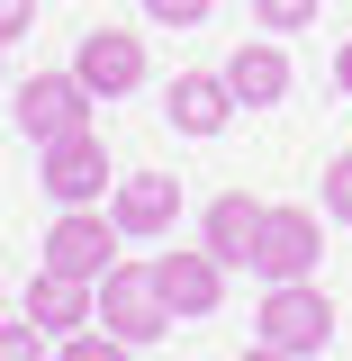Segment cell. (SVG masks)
<instances>
[{"label":"cell","mask_w":352,"mask_h":361,"mask_svg":"<svg viewBox=\"0 0 352 361\" xmlns=\"http://www.w3.org/2000/svg\"><path fill=\"white\" fill-rule=\"evenodd\" d=\"M54 361H135L127 334H109V325H82V334H63V353Z\"/></svg>","instance_id":"5bb4252c"},{"label":"cell","mask_w":352,"mask_h":361,"mask_svg":"<svg viewBox=\"0 0 352 361\" xmlns=\"http://www.w3.org/2000/svg\"><path fill=\"white\" fill-rule=\"evenodd\" d=\"M154 289H163V307L172 316H208L226 298V262L208 244H190V253H154Z\"/></svg>","instance_id":"52a82bcc"},{"label":"cell","mask_w":352,"mask_h":361,"mask_svg":"<svg viewBox=\"0 0 352 361\" xmlns=\"http://www.w3.org/2000/svg\"><path fill=\"white\" fill-rule=\"evenodd\" d=\"M316 9H325V0H253V27H262V37H298Z\"/></svg>","instance_id":"9a60e30c"},{"label":"cell","mask_w":352,"mask_h":361,"mask_svg":"<svg viewBox=\"0 0 352 361\" xmlns=\"http://www.w3.org/2000/svg\"><path fill=\"white\" fill-rule=\"evenodd\" d=\"M118 262V217H99V208H63L54 235H45V262L37 271H63V280H90L99 289V271Z\"/></svg>","instance_id":"3957f363"},{"label":"cell","mask_w":352,"mask_h":361,"mask_svg":"<svg viewBox=\"0 0 352 361\" xmlns=\"http://www.w3.org/2000/svg\"><path fill=\"white\" fill-rule=\"evenodd\" d=\"M325 217L352 226V154H334V163H325Z\"/></svg>","instance_id":"e0dca14e"},{"label":"cell","mask_w":352,"mask_h":361,"mask_svg":"<svg viewBox=\"0 0 352 361\" xmlns=\"http://www.w3.org/2000/svg\"><path fill=\"white\" fill-rule=\"evenodd\" d=\"M244 361H298V353H280V343H262V334H253V353Z\"/></svg>","instance_id":"ffe728a7"},{"label":"cell","mask_w":352,"mask_h":361,"mask_svg":"<svg viewBox=\"0 0 352 361\" xmlns=\"http://www.w3.org/2000/svg\"><path fill=\"white\" fill-rule=\"evenodd\" d=\"M208 9H217V0H145V18H154V27H199Z\"/></svg>","instance_id":"ac0fdd59"},{"label":"cell","mask_w":352,"mask_h":361,"mask_svg":"<svg viewBox=\"0 0 352 361\" xmlns=\"http://www.w3.org/2000/svg\"><path fill=\"white\" fill-rule=\"evenodd\" d=\"M253 334L308 361V353H325V334H334V298H325L316 280H271V289H262V316H253Z\"/></svg>","instance_id":"6da1fadb"},{"label":"cell","mask_w":352,"mask_h":361,"mask_svg":"<svg viewBox=\"0 0 352 361\" xmlns=\"http://www.w3.org/2000/svg\"><path fill=\"white\" fill-rule=\"evenodd\" d=\"M0 361H54L45 353V325H28V316L9 325V316H0Z\"/></svg>","instance_id":"2e32d148"},{"label":"cell","mask_w":352,"mask_h":361,"mask_svg":"<svg viewBox=\"0 0 352 361\" xmlns=\"http://www.w3.org/2000/svg\"><path fill=\"white\" fill-rule=\"evenodd\" d=\"M73 73H82L90 99H118V90L145 82V37H127V27H90L82 54H73Z\"/></svg>","instance_id":"ba28073f"},{"label":"cell","mask_w":352,"mask_h":361,"mask_svg":"<svg viewBox=\"0 0 352 361\" xmlns=\"http://www.w3.org/2000/svg\"><path fill=\"white\" fill-rule=\"evenodd\" d=\"M45 190H54V199H63V208H90V199H109V190H118V180H109V145H99V135H63V145H45Z\"/></svg>","instance_id":"8992f818"},{"label":"cell","mask_w":352,"mask_h":361,"mask_svg":"<svg viewBox=\"0 0 352 361\" xmlns=\"http://www.w3.org/2000/svg\"><path fill=\"white\" fill-rule=\"evenodd\" d=\"M226 271H253V244H262V199L253 190H226L217 208H208V235H199Z\"/></svg>","instance_id":"4fadbf2b"},{"label":"cell","mask_w":352,"mask_h":361,"mask_svg":"<svg viewBox=\"0 0 352 361\" xmlns=\"http://www.w3.org/2000/svg\"><path fill=\"white\" fill-rule=\"evenodd\" d=\"M334 82H344V90H352V45H344V54H334Z\"/></svg>","instance_id":"44dd1931"},{"label":"cell","mask_w":352,"mask_h":361,"mask_svg":"<svg viewBox=\"0 0 352 361\" xmlns=\"http://www.w3.org/2000/svg\"><path fill=\"white\" fill-rule=\"evenodd\" d=\"M18 127L37 135V145L82 135V127H90V90H82V73H28V82H18Z\"/></svg>","instance_id":"277c9868"},{"label":"cell","mask_w":352,"mask_h":361,"mask_svg":"<svg viewBox=\"0 0 352 361\" xmlns=\"http://www.w3.org/2000/svg\"><path fill=\"white\" fill-rule=\"evenodd\" d=\"M226 90L244 99V109H280L289 99V54H280V37H244L235 54H226Z\"/></svg>","instance_id":"30bf717a"},{"label":"cell","mask_w":352,"mask_h":361,"mask_svg":"<svg viewBox=\"0 0 352 361\" xmlns=\"http://www.w3.org/2000/svg\"><path fill=\"white\" fill-rule=\"evenodd\" d=\"M99 325L127 334V343L172 334V307H163V289H154V262H109L99 271Z\"/></svg>","instance_id":"7a4b0ae2"},{"label":"cell","mask_w":352,"mask_h":361,"mask_svg":"<svg viewBox=\"0 0 352 361\" xmlns=\"http://www.w3.org/2000/svg\"><path fill=\"white\" fill-rule=\"evenodd\" d=\"M28 325L82 334V325H99V289H90V280H63V271H37V280H28Z\"/></svg>","instance_id":"7c38bea8"},{"label":"cell","mask_w":352,"mask_h":361,"mask_svg":"<svg viewBox=\"0 0 352 361\" xmlns=\"http://www.w3.org/2000/svg\"><path fill=\"white\" fill-rule=\"evenodd\" d=\"M235 109H244V99L226 90V73H181V82L163 90V118H172L181 135H226Z\"/></svg>","instance_id":"8fae6325"},{"label":"cell","mask_w":352,"mask_h":361,"mask_svg":"<svg viewBox=\"0 0 352 361\" xmlns=\"http://www.w3.org/2000/svg\"><path fill=\"white\" fill-rule=\"evenodd\" d=\"M316 253H325V217L316 208H262V244H253L262 280H308Z\"/></svg>","instance_id":"5b68a950"},{"label":"cell","mask_w":352,"mask_h":361,"mask_svg":"<svg viewBox=\"0 0 352 361\" xmlns=\"http://www.w3.org/2000/svg\"><path fill=\"white\" fill-rule=\"evenodd\" d=\"M109 217H118V235H172L181 180H172V172H127L118 190H109Z\"/></svg>","instance_id":"9c48e42d"},{"label":"cell","mask_w":352,"mask_h":361,"mask_svg":"<svg viewBox=\"0 0 352 361\" xmlns=\"http://www.w3.org/2000/svg\"><path fill=\"white\" fill-rule=\"evenodd\" d=\"M28 27H37V0H0V45L28 37Z\"/></svg>","instance_id":"d6986e66"}]
</instances>
